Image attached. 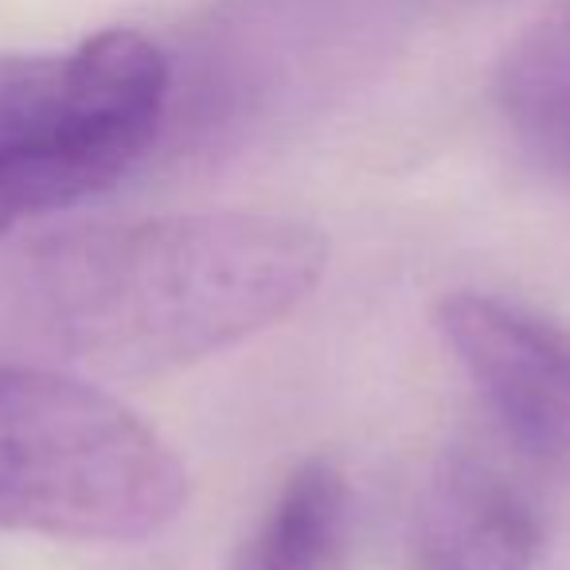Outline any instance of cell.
I'll use <instances>...</instances> for the list:
<instances>
[{"mask_svg":"<svg viewBox=\"0 0 570 570\" xmlns=\"http://www.w3.org/2000/svg\"><path fill=\"white\" fill-rule=\"evenodd\" d=\"M325 258L321 230L285 215H157L40 238L4 294L43 348L106 375H157L294 313Z\"/></svg>","mask_w":570,"mask_h":570,"instance_id":"1","label":"cell"},{"mask_svg":"<svg viewBox=\"0 0 570 570\" xmlns=\"http://www.w3.org/2000/svg\"><path fill=\"white\" fill-rule=\"evenodd\" d=\"M184 504L180 458L129 406L48 367H0V531L141 543Z\"/></svg>","mask_w":570,"mask_h":570,"instance_id":"2","label":"cell"},{"mask_svg":"<svg viewBox=\"0 0 570 570\" xmlns=\"http://www.w3.org/2000/svg\"><path fill=\"white\" fill-rule=\"evenodd\" d=\"M168 63L110 28L67 56H0V235L114 188L157 137Z\"/></svg>","mask_w":570,"mask_h":570,"instance_id":"3","label":"cell"},{"mask_svg":"<svg viewBox=\"0 0 570 570\" xmlns=\"http://www.w3.org/2000/svg\"><path fill=\"white\" fill-rule=\"evenodd\" d=\"M438 333L523 458L570 476V328L484 294H450Z\"/></svg>","mask_w":570,"mask_h":570,"instance_id":"4","label":"cell"},{"mask_svg":"<svg viewBox=\"0 0 570 570\" xmlns=\"http://www.w3.org/2000/svg\"><path fill=\"white\" fill-rule=\"evenodd\" d=\"M535 508L492 461L450 450L419 492L406 535V570H531Z\"/></svg>","mask_w":570,"mask_h":570,"instance_id":"5","label":"cell"},{"mask_svg":"<svg viewBox=\"0 0 570 570\" xmlns=\"http://www.w3.org/2000/svg\"><path fill=\"white\" fill-rule=\"evenodd\" d=\"M352 531L348 476L325 458L297 469L227 570H344Z\"/></svg>","mask_w":570,"mask_h":570,"instance_id":"6","label":"cell"},{"mask_svg":"<svg viewBox=\"0 0 570 570\" xmlns=\"http://www.w3.org/2000/svg\"><path fill=\"white\" fill-rule=\"evenodd\" d=\"M497 102L523 149L570 180V4L512 43L497 71Z\"/></svg>","mask_w":570,"mask_h":570,"instance_id":"7","label":"cell"}]
</instances>
